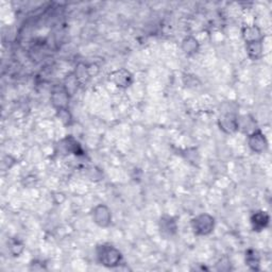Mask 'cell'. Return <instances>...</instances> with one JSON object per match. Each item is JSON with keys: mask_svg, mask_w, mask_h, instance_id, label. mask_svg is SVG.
<instances>
[{"mask_svg": "<svg viewBox=\"0 0 272 272\" xmlns=\"http://www.w3.org/2000/svg\"><path fill=\"white\" fill-rule=\"evenodd\" d=\"M96 256L99 263L106 268L118 267L122 260L121 252L111 244H101L97 246Z\"/></svg>", "mask_w": 272, "mask_h": 272, "instance_id": "6da1fadb", "label": "cell"}, {"mask_svg": "<svg viewBox=\"0 0 272 272\" xmlns=\"http://www.w3.org/2000/svg\"><path fill=\"white\" fill-rule=\"evenodd\" d=\"M190 226L197 236H208L215 229V218L208 213H203L191 219Z\"/></svg>", "mask_w": 272, "mask_h": 272, "instance_id": "7a4b0ae2", "label": "cell"}, {"mask_svg": "<svg viewBox=\"0 0 272 272\" xmlns=\"http://www.w3.org/2000/svg\"><path fill=\"white\" fill-rule=\"evenodd\" d=\"M92 219L98 227L108 228L112 223V212L104 204H98L92 211Z\"/></svg>", "mask_w": 272, "mask_h": 272, "instance_id": "3957f363", "label": "cell"}, {"mask_svg": "<svg viewBox=\"0 0 272 272\" xmlns=\"http://www.w3.org/2000/svg\"><path fill=\"white\" fill-rule=\"evenodd\" d=\"M248 146L249 148L255 153H263L268 148V141L265 134L259 129H256L252 133L248 134Z\"/></svg>", "mask_w": 272, "mask_h": 272, "instance_id": "277c9868", "label": "cell"}, {"mask_svg": "<svg viewBox=\"0 0 272 272\" xmlns=\"http://www.w3.org/2000/svg\"><path fill=\"white\" fill-rule=\"evenodd\" d=\"M71 95L68 93L64 85H55L51 93V102L56 111L68 109L70 105Z\"/></svg>", "mask_w": 272, "mask_h": 272, "instance_id": "5b68a950", "label": "cell"}, {"mask_svg": "<svg viewBox=\"0 0 272 272\" xmlns=\"http://www.w3.org/2000/svg\"><path fill=\"white\" fill-rule=\"evenodd\" d=\"M238 115L235 112H226L223 113L219 119L218 125L220 130L227 134H232L238 131Z\"/></svg>", "mask_w": 272, "mask_h": 272, "instance_id": "8992f818", "label": "cell"}, {"mask_svg": "<svg viewBox=\"0 0 272 272\" xmlns=\"http://www.w3.org/2000/svg\"><path fill=\"white\" fill-rule=\"evenodd\" d=\"M109 79L119 89H128L133 83V75L124 68H120L111 73Z\"/></svg>", "mask_w": 272, "mask_h": 272, "instance_id": "52a82bcc", "label": "cell"}, {"mask_svg": "<svg viewBox=\"0 0 272 272\" xmlns=\"http://www.w3.org/2000/svg\"><path fill=\"white\" fill-rule=\"evenodd\" d=\"M159 229L164 237H172L178 232V223L173 217L165 215L162 216L159 221Z\"/></svg>", "mask_w": 272, "mask_h": 272, "instance_id": "ba28073f", "label": "cell"}, {"mask_svg": "<svg viewBox=\"0 0 272 272\" xmlns=\"http://www.w3.org/2000/svg\"><path fill=\"white\" fill-rule=\"evenodd\" d=\"M250 222L251 226L253 231L256 232H260L265 230L270 222V216L268 215L267 212L264 211H256L253 214H252V216L250 218Z\"/></svg>", "mask_w": 272, "mask_h": 272, "instance_id": "9c48e42d", "label": "cell"}, {"mask_svg": "<svg viewBox=\"0 0 272 272\" xmlns=\"http://www.w3.org/2000/svg\"><path fill=\"white\" fill-rule=\"evenodd\" d=\"M241 35H242V38L245 40L246 44L256 42V41H264V35L263 33H261L260 29L256 25L246 26L242 28Z\"/></svg>", "mask_w": 272, "mask_h": 272, "instance_id": "30bf717a", "label": "cell"}, {"mask_svg": "<svg viewBox=\"0 0 272 272\" xmlns=\"http://www.w3.org/2000/svg\"><path fill=\"white\" fill-rule=\"evenodd\" d=\"M60 147L63 149L65 153H74V154H82L83 150L81 148V145L79 144L76 139H74L73 136H67L64 140L61 141Z\"/></svg>", "mask_w": 272, "mask_h": 272, "instance_id": "8fae6325", "label": "cell"}, {"mask_svg": "<svg viewBox=\"0 0 272 272\" xmlns=\"http://www.w3.org/2000/svg\"><path fill=\"white\" fill-rule=\"evenodd\" d=\"M246 50L248 53V56L251 60H259L261 56H263V51H264V46H263V41H256L252 43H247L246 44Z\"/></svg>", "mask_w": 272, "mask_h": 272, "instance_id": "7c38bea8", "label": "cell"}, {"mask_svg": "<svg viewBox=\"0 0 272 272\" xmlns=\"http://www.w3.org/2000/svg\"><path fill=\"white\" fill-rule=\"evenodd\" d=\"M181 48L183 52L186 55H193L199 51L200 44L196 37L193 36H187L182 41Z\"/></svg>", "mask_w": 272, "mask_h": 272, "instance_id": "4fadbf2b", "label": "cell"}, {"mask_svg": "<svg viewBox=\"0 0 272 272\" xmlns=\"http://www.w3.org/2000/svg\"><path fill=\"white\" fill-rule=\"evenodd\" d=\"M237 121H238V130H241L242 132H245L247 134H250L257 129L255 120L249 115L240 116V117H238Z\"/></svg>", "mask_w": 272, "mask_h": 272, "instance_id": "5bb4252c", "label": "cell"}, {"mask_svg": "<svg viewBox=\"0 0 272 272\" xmlns=\"http://www.w3.org/2000/svg\"><path fill=\"white\" fill-rule=\"evenodd\" d=\"M259 264H260V257L258 255V252L253 250V249H249L246 252V265L252 269V270H259Z\"/></svg>", "mask_w": 272, "mask_h": 272, "instance_id": "9a60e30c", "label": "cell"}, {"mask_svg": "<svg viewBox=\"0 0 272 272\" xmlns=\"http://www.w3.org/2000/svg\"><path fill=\"white\" fill-rule=\"evenodd\" d=\"M25 249L24 242L16 237H12L8 240V250L13 256H19Z\"/></svg>", "mask_w": 272, "mask_h": 272, "instance_id": "2e32d148", "label": "cell"}, {"mask_svg": "<svg viewBox=\"0 0 272 272\" xmlns=\"http://www.w3.org/2000/svg\"><path fill=\"white\" fill-rule=\"evenodd\" d=\"M64 87H65V90L70 93V95H74L75 92L78 90V87H79L80 83L79 81H78V79L76 78L75 74H71L70 76H67L66 77V79L64 81Z\"/></svg>", "mask_w": 272, "mask_h": 272, "instance_id": "e0dca14e", "label": "cell"}, {"mask_svg": "<svg viewBox=\"0 0 272 272\" xmlns=\"http://www.w3.org/2000/svg\"><path fill=\"white\" fill-rule=\"evenodd\" d=\"M57 116H59L60 120L64 123V124H71L72 123V115L70 113V110L68 109H64V110H60L56 111Z\"/></svg>", "mask_w": 272, "mask_h": 272, "instance_id": "ac0fdd59", "label": "cell"}]
</instances>
